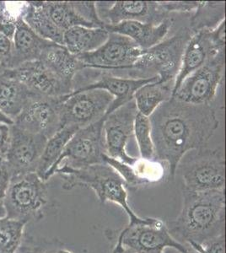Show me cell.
<instances>
[{"label":"cell","instance_id":"obj_1","mask_svg":"<svg viewBox=\"0 0 226 253\" xmlns=\"http://www.w3.org/2000/svg\"><path fill=\"white\" fill-rule=\"evenodd\" d=\"M155 161L167 167V180H174L178 166L192 150L206 147L219 126L210 105L187 103L172 97L149 117Z\"/></svg>","mask_w":226,"mask_h":253},{"label":"cell","instance_id":"obj_2","mask_svg":"<svg viewBox=\"0 0 226 253\" xmlns=\"http://www.w3.org/2000/svg\"><path fill=\"white\" fill-rule=\"evenodd\" d=\"M183 205L179 215L167 222L172 237L181 244H203L225 235V190L191 191L182 188Z\"/></svg>","mask_w":226,"mask_h":253},{"label":"cell","instance_id":"obj_3","mask_svg":"<svg viewBox=\"0 0 226 253\" xmlns=\"http://www.w3.org/2000/svg\"><path fill=\"white\" fill-rule=\"evenodd\" d=\"M55 174L63 180V188L86 187L94 191L101 205L112 202L119 205L129 216V224H137L146 220L134 212L128 201L126 185L121 175L106 163L91 165L82 168H72L60 165Z\"/></svg>","mask_w":226,"mask_h":253},{"label":"cell","instance_id":"obj_4","mask_svg":"<svg viewBox=\"0 0 226 253\" xmlns=\"http://www.w3.org/2000/svg\"><path fill=\"white\" fill-rule=\"evenodd\" d=\"M192 34L189 27H182L172 38L142 51L135 65L126 70L129 78L147 80L158 77L161 83L175 81Z\"/></svg>","mask_w":226,"mask_h":253},{"label":"cell","instance_id":"obj_5","mask_svg":"<svg viewBox=\"0 0 226 253\" xmlns=\"http://www.w3.org/2000/svg\"><path fill=\"white\" fill-rule=\"evenodd\" d=\"M36 172L12 176L4 199L6 216L28 222L43 217L47 200V187Z\"/></svg>","mask_w":226,"mask_h":253},{"label":"cell","instance_id":"obj_6","mask_svg":"<svg viewBox=\"0 0 226 253\" xmlns=\"http://www.w3.org/2000/svg\"><path fill=\"white\" fill-rule=\"evenodd\" d=\"M105 235L109 241L120 242L124 248L135 253H163L168 248L182 253H189L186 246L176 241L166 224L159 219L147 218L142 223L129 224L118 233L114 230H106Z\"/></svg>","mask_w":226,"mask_h":253},{"label":"cell","instance_id":"obj_7","mask_svg":"<svg viewBox=\"0 0 226 253\" xmlns=\"http://www.w3.org/2000/svg\"><path fill=\"white\" fill-rule=\"evenodd\" d=\"M195 151L180 166L183 188L191 191L225 190L226 160L223 151L206 147Z\"/></svg>","mask_w":226,"mask_h":253},{"label":"cell","instance_id":"obj_8","mask_svg":"<svg viewBox=\"0 0 226 253\" xmlns=\"http://www.w3.org/2000/svg\"><path fill=\"white\" fill-rule=\"evenodd\" d=\"M114 97L100 89L75 90L62 98L60 118L62 127L83 128L106 117Z\"/></svg>","mask_w":226,"mask_h":253},{"label":"cell","instance_id":"obj_9","mask_svg":"<svg viewBox=\"0 0 226 253\" xmlns=\"http://www.w3.org/2000/svg\"><path fill=\"white\" fill-rule=\"evenodd\" d=\"M104 120L105 118L75 132L53 167L51 177L55 175V171L60 165H66L77 169L105 163L103 161V156L106 154Z\"/></svg>","mask_w":226,"mask_h":253},{"label":"cell","instance_id":"obj_10","mask_svg":"<svg viewBox=\"0 0 226 253\" xmlns=\"http://www.w3.org/2000/svg\"><path fill=\"white\" fill-rule=\"evenodd\" d=\"M225 64L226 50L218 52L204 65L188 75L172 97L187 103L210 105L223 78Z\"/></svg>","mask_w":226,"mask_h":253},{"label":"cell","instance_id":"obj_11","mask_svg":"<svg viewBox=\"0 0 226 253\" xmlns=\"http://www.w3.org/2000/svg\"><path fill=\"white\" fill-rule=\"evenodd\" d=\"M142 49L130 38L118 33H109L106 42L93 52L77 58L86 69L103 71L127 70L132 68L140 57Z\"/></svg>","mask_w":226,"mask_h":253},{"label":"cell","instance_id":"obj_12","mask_svg":"<svg viewBox=\"0 0 226 253\" xmlns=\"http://www.w3.org/2000/svg\"><path fill=\"white\" fill-rule=\"evenodd\" d=\"M137 110L135 99L105 117L103 124L106 155L134 166L137 159L129 155L126 148L134 137V125Z\"/></svg>","mask_w":226,"mask_h":253},{"label":"cell","instance_id":"obj_13","mask_svg":"<svg viewBox=\"0 0 226 253\" xmlns=\"http://www.w3.org/2000/svg\"><path fill=\"white\" fill-rule=\"evenodd\" d=\"M62 97L32 95L23 110L14 120V125L47 139L62 128L60 103Z\"/></svg>","mask_w":226,"mask_h":253},{"label":"cell","instance_id":"obj_14","mask_svg":"<svg viewBox=\"0 0 226 253\" xmlns=\"http://www.w3.org/2000/svg\"><path fill=\"white\" fill-rule=\"evenodd\" d=\"M95 5L98 16L105 26H115L123 21L159 25L170 18L160 2L155 1L95 2Z\"/></svg>","mask_w":226,"mask_h":253},{"label":"cell","instance_id":"obj_15","mask_svg":"<svg viewBox=\"0 0 226 253\" xmlns=\"http://www.w3.org/2000/svg\"><path fill=\"white\" fill-rule=\"evenodd\" d=\"M47 138L12 125L11 138L4 158L12 176L36 172Z\"/></svg>","mask_w":226,"mask_h":253},{"label":"cell","instance_id":"obj_16","mask_svg":"<svg viewBox=\"0 0 226 253\" xmlns=\"http://www.w3.org/2000/svg\"><path fill=\"white\" fill-rule=\"evenodd\" d=\"M3 72L22 84L34 95L62 97L73 92L71 86L57 79L40 60L23 63L14 69H3Z\"/></svg>","mask_w":226,"mask_h":253},{"label":"cell","instance_id":"obj_17","mask_svg":"<svg viewBox=\"0 0 226 253\" xmlns=\"http://www.w3.org/2000/svg\"><path fill=\"white\" fill-rule=\"evenodd\" d=\"M96 81L87 84L76 90H87V89H100L106 90L114 97V101L109 107L106 116L123 105L134 100V96L137 89L146 84L159 81L158 77L147 79V80H135L115 76L112 73L103 70L95 69ZM75 91V90H74Z\"/></svg>","mask_w":226,"mask_h":253},{"label":"cell","instance_id":"obj_18","mask_svg":"<svg viewBox=\"0 0 226 253\" xmlns=\"http://www.w3.org/2000/svg\"><path fill=\"white\" fill-rule=\"evenodd\" d=\"M221 51L224 50L218 49L214 43L210 31L193 33L184 51L180 69L175 80L173 95L188 75L204 65Z\"/></svg>","mask_w":226,"mask_h":253},{"label":"cell","instance_id":"obj_19","mask_svg":"<svg viewBox=\"0 0 226 253\" xmlns=\"http://www.w3.org/2000/svg\"><path fill=\"white\" fill-rule=\"evenodd\" d=\"M172 25L173 20L172 18H168L159 25L138 21H123L115 26L106 25L104 28L109 33H118L130 38L143 51L162 42Z\"/></svg>","mask_w":226,"mask_h":253},{"label":"cell","instance_id":"obj_20","mask_svg":"<svg viewBox=\"0 0 226 253\" xmlns=\"http://www.w3.org/2000/svg\"><path fill=\"white\" fill-rule=\"evenodd\" d=\"M52 43L33 32L19 15L17 26L12 39V58L8 69L38 60L43 50Z\"/></svg>","mask_w":226,"mask_h":253},{"label":"cell","instance_id":"obj_21","mask_svg":"<svg viewBox=\"0 0 226 253\" xmlns=\"http://www.w3.org/2000/svg\"><path fill=\"white\" fill-rule=\"evenodd\" d=\"M38 60H40L57 79L71 86L73 89L75 76L78 73L86 69L77 56L72 54L63 45L53 42L49 44L43 50Z\"/></svg>","mask_w":226,"mask_h":253},{"label":"cell","instance_id":"obj_22","mask_svg":"<svg viewBox=\"0 0 226 253\" xmlns=\"http://www.w3.org/2000/svg\"><path fill=\"white\" fill-rule=\"evenodd\" d=\"M109 32L104 27L75 26L63 32V46L75 56L91 52L102 46Z\"/></svg>","mask_w":226,"mask_h":253},{"label":"cell","instance_id":"obj_23","mask_svg":"<svg viewBox=\"0 0 226 253\" xmlns=\"http://www.w3.org/2000/svg\"><path fill=\"white\" fill-rule=\"evenodd\" d=\"M20 17L26 25L44 40L63 45V32L50 19L41 2H28L24 4Z\"/></svg>","mask_w":226,"mask_h":253},{"label":"cell","instance_id":"obj_24","mask_svg":"<svg viewBox=\"0 0 226 253\" xmlns=\"http://www.w3.org/2000/svg\"><path fill=\"white\" fill-rule=\"evenodd\" d=\"M32 95L34 94L19 81L4 75L3 71L0 73V111L12 121L17 118Z\"/></svg>","mask_w":226,"mask_h":253},{"label":"cell","instance_id":"obj_25","mask_svg":"<svg viewBox=\"0 0 226 253\" xmlns=\"http://www.w3.org/2000/svg\"><path fill=\"white\" fill-rule=\"evenodd\" d=\"M79 129L80 128L75 126H63L54 135L47 139L36 171L43 181H46L51 178L52 169L62 155L64 148Z\"/></svg>","mask_w":226,"mask_h":253},{"label":"cell","instance_id":"obj_26","mask_svg":"<svg viewBox=\"0 0 226 253\" xmlns=\"http://www.w3.org/2000/svg\"><path fill=\"white\" fill-rule=\"evenodd\" d=\"M174 83L175 81L161 83L157 81L140 87L134 96L137 112L149 118L160 105L173 96Z\"/></svg>","mask_w":226,"mask_h":253},{"label":"cell","instance_id":"obj_27","mask_svg":"<svg viewBox=\"0 0 226 253\" xmlns=\"http://www.w3.org/2000/svg\"><path fill=\"white\" fill-rule=\"evenodd\" d=\"M43 5L52 22L63 32L75 26L96 28L81 15L75 1H46Z\"/></svg>","mask_w":226,"mask_h":253},{"label":"cell","instance_id":"obj_28","mask_svg":"<svg viewBox=\"0 0 226 253\" xmlns=\"http://www.w3.org/2000/svg\"><path fill=\"white\" fill-rule=\"evenodd\" d=\"M226 2L199 1L198 8L193 12L190 27L192 33L201 31H211L226 20Z\"/></svg>","mask_w":226,"mask_h":253},{"label":"cell","instance_id":"obj_29","mask_svg":"<svg viewBox=\"0 0 226 253\" xmlns=\"http://www.w3.org/2000/svg\"><path fill=\"white\" fill-rule=\"evenodd\" d=\"M27 222L0 218V253H16L22 241Z\"/></svg>","mask_w":226,"mask_h":253},{"label":"cell","instance_id":"obj_30","mask_svg":"<svg viewBox=\"0 0 226 253\" xmlns=\"http://www.w3.org/2000/svg\"><path fill=\"white\" fill-rule=\"evenodd\" d=\"M134 136L137 143L141 159L154 160L155 150L152 141L151 124L149 118L138 112L135 117Z\"/></svg>","mask_w":226,"mask_h":253},{"label":"cell","instance_id":"obj_31","mask_svg":"<svg viewBox=\"0 0 226 253\" xmlns=\"http://www.w3.org/2000/svg\"><path fill=\"white\" fill-rule=\"evenodd\" d=\"M103 161L121 175V177L125 182L127 189L137 190L141 187L148 186L145 181L137 176L133 166L126 164L117 159L112 158L106 154L103 156Z\"/></svg>","mask_w":226,"mask_h":253},{"label":"cell","instance_id":"obj_32","mask_svg":"<svg viewBox=\"0 0 226 253\" xmlns=\"http://www.w3.org/2000/svg\"><path fill=\"white\" fill-rule=\"evenodd\" d=\"M18 17L19 15L15 16L9 11L5 3L0 2V33L10 40L13 39L16 30Z\"/></svg>","mask_w":226,"mask_h":253},{"label":"cell","instance_id":"obj_33","mask_svg":"<svg viewBox=\"0 0 226 253\" xmlns=\"http://www.w3.org/2000/svg\"><path fill=\"white\" fill-rule=\"evenodd\" d=\"M11 180V174L6 163L4 156L0 154V218L6 216L4 199Z\"/></svg>","mask_w":226,"mask_h":253},{"label":"cell","instance_id":"obj_34","mask_svg":"<svg viewBox=\"0 0 226 253\" xmlns=\"http://www.w3.org/2000/svg\"><path fill=\"white\" fill-rule=\"evenodd\" d=\"M188 246L197 253H226V237L223 235L203 244L190 243Z\"/></svg>","mask_w":226,"mask_h":253},{"label":"cell","instance_id":"obj_35","mask_svg":"<svg viewBox=\"0 0 226 253\" xmlns=\"http://www.w3.org/2000/svg\"><path fill=\"white\" fill-rule=\"evenodd\" d=\"M164 9L170 15L172 12L192 13L198 8L199 1H165L160 2Z\"/></svg>","mask_w":226,"mask_h":253},{"label":"cell","instance_id":"obj_36","mask_svg":"<svg viewBox=\"0 0 226 253\" xmlns=\"http://www.w3.org/2000/svg\"><path fill=\"white\" fill-rule=\"evenodd\" d=\"M12 40L0 33V67L8 69L12 58Z\"/></svg>","mask_w":226,"mask_h":253},{"label":"cell","instance_id":"obj_37","mask_svg":"<svg viewBox=\"0 0 226 253\" xmlns=\"http://www.w3.org/2000/svg\"><path fill=\"white\" fill-rule=\"evenodd\" d=\"M11 126L0 123V154L5 156L11 138Z\"/></svg>","mask_w":226,"mask_h":253},{"label":"cell","instance_id":"obj_38","mask_svg":"<svg viewBox=\"0 0 226 253\" xmlns=\"http://www.w3.org/2000/svg\"><path fill=\"white\" fill-rule=\"evenodd\" d=\"M115 246L112 249V253H135L132 251L129 250L122 246L120 242H114Z\"/></svg>","mask_w":226,"mask_h":253},{"label":"cell","instance_id":"obj_39","mask_svg":"<svg viewBox=\"0 0 226 253\" xmlns=\"http://www.w3.org/2000/svg\"><path fill=\"white\" fill-rule=\"evenodd\" d=\"M0 123L9 124V125H13L14 124V122L12 121L9 117H7L5 114H3V112H1V111H0Z\"/></svg>","mask_w":226,"mask_h":253},{"label":"cell","instance_id":"obj_40","mask_svg":"<svg viewBox=\"0 0 226 253\" xmlns=\"http://www.w3.org/2000/svg\"><path fill=\"white\" fill-rule=\"evenodd\" d=\"M73 253L70 252V251L67 250V249H64V248H58V249H56V250H52L50 251V252H47V253Z\"/></svg>","mask_w":226,"mask_h":253},{"label":"cell","instance_id":"obj_41","mask_svg":"<svg viewBox=\"0 0 226 253\" xmlns=\"http://www.w3.org/2000/svg\"><path fill=\"white\" fill-rule=\"evenodd\" d=\"M163 253H182L179 252V251L177 250V249H174V248H166L165 250H164Z\"/></svg>","mask_w":226,"mask_h":253},{"label":"cell","instance_id":"obj_42","mask_svg":"<svg viewBox=\"0 0 226 253\" xmlns=\"http://www.w3.org/2000/svg\"><path fill=\"white\" fill-rule=\"evenodd\" d=\"M3 68H1V67H0V73L2 72V71H3Z\"/></svg>","mask_w":226,"mask_h":253}]
</instances>
